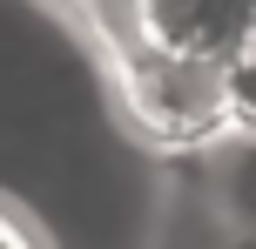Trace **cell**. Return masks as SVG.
<instances>
[{
    "instance_id": "6da1fadb",
    "label": "cell",
    "mask_w": 256,
    "mask_h": 249,
    "mask_svg": "<svg viewBox=\"0 0 256 249\" xmlns=\"http://www.w3.org/2000/svg\"><path fill=\"white\" fill-rule=\"evenodd\" d=\"M115 94L148 142L162 148H209L236 135L230 121V67L222 61H182V54H108Z\"/></svg>"
},
{
    "instance_id": "7a4b0ae2",
    "label": "cell",
    "mask_w": 256,
    "mask_h": 249,
    "mask_svg": "<svg viewBox=\"0 0 256 249\" xmlns=\"http://www.w3.org/2000/svg\"><path fill=\"white\" fill-rule=\"evenodd\" d=\"M230 121L236 135H256V40L230 61Z\"/></svg>"
},
{
    "instance_id": "3957f363",
    "label": "cell",
    "mask_w": 256,
    "mask_h": 249,
    "mask_svg": "<svg viewBox=\"0 0 256 249\" xmlns=\"http://www.w3.org/2000/svg\"><path fill=\"white\" fill-rule=\"evenodd\" d=\"M0 249H48V243L20 223V209H7V202H0Z\"/></svg>"
},
{
    "instance_id": "277c9868",
    "label": "cell",
    "mask_w": 256,
    "mask_h": 249,
    "mask_svg": "<svg viewBox=\"0 0 256 249\" xmlns=\"http://www.w3.org/2000/svg\"><path fill=\"white\" fill-rule=\"evenodd\" d=\"M250 40H256V34H250Z\"/></svg>"
}]
</instances>
